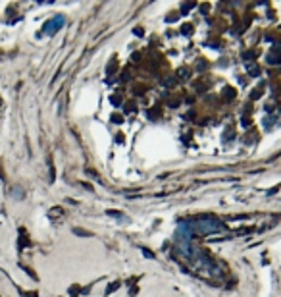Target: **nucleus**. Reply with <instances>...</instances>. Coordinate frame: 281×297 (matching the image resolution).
Instances as JSON below:
<instances>
[{"label": "nucleus", "instance_id": "1", "mask_svg": "<svg viewBox=\"0 0 281 297\" xmlns=\"http://www.w3.org/2000/svg\"><path fill=\"white\" fill-rule=\"evenodd\" d=\"M189 228L196 230L198 233H216V232H223L225 228L223 224H220L214 218H200V220H194L189 224Z\"/></svg>", "mask_w": 281, "mask_h": 297}, {"label": "nucleus", "instance_id": "2", "mask_svg": "<svg viewBox=\"0 0 281 297\" xmlns=\"http://www.w3.org/2000/svg\"><path fill=\"white\" fill-rule=\"evenodd\" d=\"M62 25H64V17L62 16H58V17H54V19H52V21H48V23L44 25V31L48 33H56V29L58 27H62Z\"/></svg>", "mask_w": 281, "mask_h": 297}, {"label": "nucleus", "instance_id": "3", "mask_svg": "<svg viewBox=\"0 0 281 297\" xmlns=\"http://www.w3.org/2000/svg\"><path fill=\"white\" fill-rule=\"evenodd\" d=\"M143 253H145V257H148V258H154V253H152V251H148V249H143Z\"/></svg>", "mask_w": 281, "mask_h": 297}, {"label": "nucleus", "instance_id": "4", "mask_svg": "<svg viewBox=\"0 0 281 297\" xmlns=\"http://www.w3.org/2000/svg\"><path fill=\"white\" fill-rule=\"evenodd\" d=\"M191 31H193V27H191V25H185V27H183V33H191Z\"/></svg>", "mask_w": 281, "mask_h": 297}, {"label": "nucleus", "instance_id": "5", "mask_svg": "<svg viewBox=\"0 0 281 297\" xmlns=\"http://www.w3.org/2000/svg\"><path fill=\"white\" fill-rule=\"evenodd\" d=\"M108 214L110 216H121V212H114V210H108Z\"/></svg>", "mask_w": 281, "mask_h": 297}]
</instances>
